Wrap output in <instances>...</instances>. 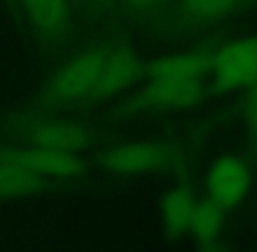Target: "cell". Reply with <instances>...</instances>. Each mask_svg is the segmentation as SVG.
I'll return each mask as SVG.
<instances>
[{"mask_svg": "<svg viewBox=\"0 0 257 252\" xmlns=\"http://www.w3.org/2000/svg\"><path fill=\"white\" fill-rule=\"evenodd\" d=\"M110 44L112 39L95 42L61 63L37 91L34 109L42 112H56L86 105V100L95 88Z\"/></svg>", "mask_w": 257, "mask_h": 252, "instance_id": "1", "label": "cell"}, {"mask_svg": "<svg viewBox=\"0 0 257 252\" xmlns=\"http://www.w3.org/2000/svg\"><path fill=\"white\" fill-rule=\"evenodd\" d=\"M0 130L23 146L79 154L89 149L98 133L89 124L63 119L37 109L9 110L0 116Z\"/></svg>", "mask_w": 257, "mask_h": 252, "instance_id": "2", "label": "cell"}, {"mask_svg": "<svg viewBox=\"0 0 257 252\" xmlns=\"http://www.w3.org/2000/svg\"><path fill=\"white\" fill-rule=\"evenodd\" d=\"M96 165L115 175L173 174L187 170V149L177 140H135L122 142L102 151Z\"/></svg>", "mask_w": 257, "mask_h": 252, "instance_id": "3", "label": "cell"}, {"mask_svg": "<svg viewBox=\"0 0 257 252\" xmlns=\"http://www.w3.org/2000/svg\"><path fill=\"white\" fill-rule=\"evenodd\" d=\"M205 88L201 79H149L146 86L130 95L110 114L108 119L121 121L151 112L189 110L201 105L205 100Z\"/></svg>", "mask_w": 257, "mask_h": 252, "instance_id": "4", "label": "cell"}, {"mask_svg": "<svg viewBox=\"0 0 257 252\" xmlns=\"http://www.w3.org/2000/svg\"><path fill=\"white\" fill-rule=\"evenodd\" d=\"M210 74L208 93L213 96L247 89L254 84L257 81V34L217 46Z\"/></svg>", "mask_w": 257, "mask_h": 252, "instance_id": "5", "label": "cell"}, {"mask_svg": "<svg viewBox=\"0 0 257 252\" xmlns=\"http://www.w3.org/2000/svg\"><path fill=\"white\" fill-rule=\"evenodd\" d=\"M144 77V62L139 51L124 39H112L110 49L102 65L91 95L86 105L102 103L132 88Z\"/></svg>", "mask_w": 257, "mask_h": 252, "instance_id": "6", "label": "cell"}, {"mask_svg": "<svg viewBox=\"0 0 257 252\" xmlns=\"http://www.w3.org/2000/svg\"><path fill=\"white\" fill-rule=\"evenodd\" d=\"M18 13L27 18L39 44L60 49L74 35V14L67 0H14Z\"/></svg>", "mask_w": 257, "mask_h": 252, "instance_id": "7", "label": "cell"}, {"mask_svg": "<svg viewBox=\"0 0 257 252\" xmlns=\"http://www.w3.org/2000/svg\"><path fill=\"white\" fill-rule=\"evenodd\" d=\"M205 188L210 200L229 212L247 200L252 189V170L238 154H220L210 163Z\"/></svg>", "mask_w": 257, "mask_h": 252, "instance_id": "8", "label": "cell"}, {"mask_svg": "<svg viewBox=\"0 0 257 252\" xmlns=\"http://www.w3.org/2000/svg\"><path fill=\"white\" fill-rule=\"evenodd\" d=\"M0 154L27 170L51 179H79L88 174V163L74 153L49 151L34 146H9L0 142Z\"/></svg>", "mask_w": 257, "mask_h": 252, "instance_id": "9", "label": "cell"}, {"mask_svg": "<svg viewBox=\"0 0 257 252\" xmlns=\"http://www.w3.org/2000/svg\"><path fill=\"white\" fill-rule=\"evenodd\" d=\"M254 4L252 0H175L168 16L172 30L184 32L217 23Z\"/></svg>", "mask_w": 257, "mask_h": 252, "instance_id": "10", "label": "cell"}, {"mask_svg": "<svg viewBox=\"0 0 257 252\" xmlns=\"http://www.w3.org/2000/svg\"><path fill=\"white\" fill-rule=\"evenodd\" d=\"M217 46H219L217 42L210 41V44L191 49V51L158 56L144 63V75L149 79H201L203 75L210 74Z\"/></svg>", "mask_w": 257, "mask_h": 252, "instance_id": "11", "label": "cell"}, {"mask_svg": "<svg viewBox=\"0 0 257 252\" xmlns=\"http://www.w3.org/2000/svg\"><path fill=\"white\" fill-rule=\"evenodd\" d=\"M226 222V210L210 198L196 200L191 215L189 231L196 249L205 252L222 250V231Z\"/></svg>", "mask_w": 257, "mask_h": 252, "instance_id": "12", "label": "cell"}, {"mask_svg": "<svg viewBox=\"0 0 257 252\" xmlns=\"http://www.w3.org/2000/svg\"><path fill=\"white\" fill-rule=\"evenodd\" d=\"M196 198L189 186L177 184L170 188L161 198V226L166 240L179 242L189 231L191 215H193Z\"/></svg>", "mask_w": 257, "mask_h": 252, "instance_id": "13", "label": "cell"}, {"mask_svg": "<svg viewBox=\"0 0 257 252\" xmlns=\"http://www.w3.org/2000/svg\"><path fill=\"white\" fill-rule=\"evenodd\" d=\"M56 179L39 175L0 154V201L34 196L53 189Z\"/></svg>", "mask_w": 257, "mask_h": 252, "instance_id": "14", "label": "cell"}, {"mask_svg": "<svg viewBox=\"0 0 257 252\" xmlns=\"http://www.w3.org/2000/svg\"><path fill=\"white\" fill-rule=\"evenodd\" d=\"M241 112H243L250 147L257 158V81L247 88V95H245L243 103H241Z\"/></svg>", "mask_w": 257, "mask_h": 252, "instance_id": "15", "label": "cell"}, {"mask_svg": "<svg viewBox=\"0 0 257 252\" xmlns=\"http://www.w3.org/2000/svg\"><path fill=\"white\" fill-rule=\"evenodd\" d=\"M166 0H115V7L132 18H149L163 11Z\"/></svg>", "mask_w": 257, "mask_h": 252, "instance_id": "16", "label": "cell"}, {"mask_svg": "<svg viewBox=\"0 0 257 252\" xmlns=\"http://www.w3.org/2000/svg\"><path fill=\"white\" fill-rule=\"evenodd\" d=\"M112 9H115V0H88V6H86V11L93 16H103Z\"/></svg>", "mask_w": 257, "mask_h": 252, "instance_id": "17", "label": "cell"}, {"mask_svg": "<svg viewBox=\"0 0 257 252\" xmlns=\"http://www.w3.org/2000/svg\"><path fill=\"white\" fill-rule=\"evenodd\" d=\"M68 4H70V7H84L88 6V0H67Z\"/></svg>", "mask_w": 257, "mask_h": 252, "instance_id": "18", "label": "cell"}, {"mask_svg": "<svg viewBox=\"0 0 257 252\" xmlns=\"http://www.w3.org/2000/svg\"><path fill=\"white\" fill-rule=\"evenodd\" d=\"M4 2L7 4V7H9V9L13 11V13H18V9H16V2H14V0H4Z\"/></svg>", "mask_w": 257, "mask_h": 252, "instance_id": "19", "label": "cell"}, {"mask_svg": "<svg viewBox=\"0 0 257 252\" xmlns=\"http://www.w3.org/2000/svg\"><path fill=\"white\" fill-rule=\"evenodd\" d=\"M252 2H254V4H255V2H257V0H252Z\"/></svg>", "mask_w": 257, "mask_h": 252, "instance_id": "20", "label": "cell"}]
</instances>
